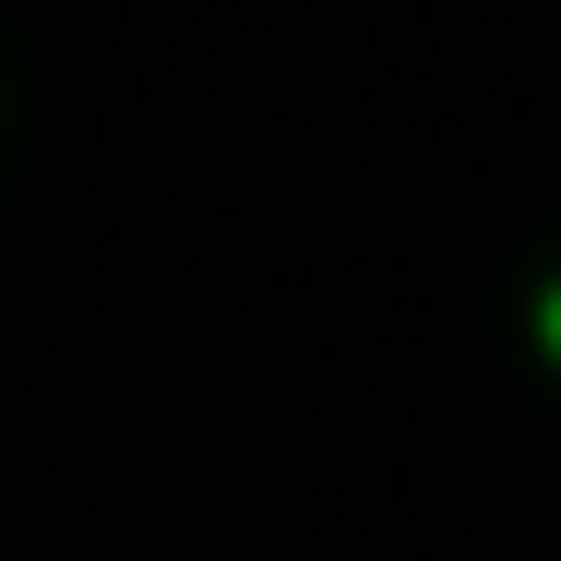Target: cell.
Returning <instances> with one entry per match:
<instances>
[{
  "label": "cell",
  "instance_id": "cell-1",
  "mask_svg": "<svg viewBox=\"0 0 561 561\" xmlns=\"http://www.w3.org/2000/svg\"><path fill=\"white\" fill-rule=\"evenodd\" d=\"M514 346H526V370L561 394V239L526 263V287H514Z\"/></svg>",
  "mask_w": 561,
  "mask_h": 561
},
{
  "label": "cell",
  "instance_id": "cell-2",
  "mask_svg": "<svg viewBox=\"0 0 561 561\" xmlns=\"http://www.w3.org/2000/svg\"><path fill=\"white\" fill-rule=\"evenodd\" d=\"M12 144H24V72H12V48H0V180H12Z\"/></svg>",
  "mask_w": 561,
  "mask_h": 561
}]
</instances>
